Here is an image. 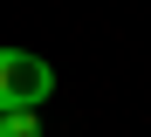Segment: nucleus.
Here are the masks:
<instances>
[{
    "label": "nucleus",
    "mask_w": 151,
    "mask_h": 137,
    "mask_svg": "<svg viewBox=\"0 0 151 137\" xmlns=\"http://www.w3.org/2000/svg\"><path fill=\"white\" fill-rule=\"evenodd\" d=\"M55 89V69L28 48H0V110H35Z\"/></svg>",
    "instance_id": "1"
},
{
    "label": "nucleus",
    "mask_w": 151,
    "mask_h": 137,
    "mask_svg": "<svg viewBox=\"0 0 151 137\" xmlns=\"http://www.w3.org/2000/svg\"><path fill=\"white\" fill-rule=\"evenodd\" d=\"M0 137H41V117L35 110H0Z\"/></svg>",
    "instance_id": "2"
}]
</instances>
